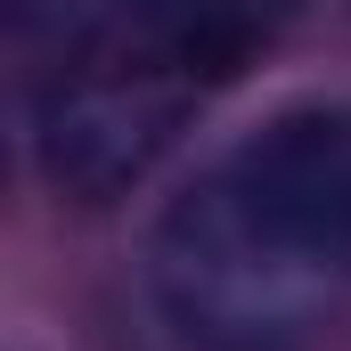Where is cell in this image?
<instances>
[{
    "label": "cell",
    "mask_w": 351,
    "mask_h": 351,
    "mask_svg": "<svg viewBox=\"0 0 351 351\" xmlns=\"http://www.w3.org/2000/svg\"><path fill=\"white\" fill-rule=\"evenodd\" d=\"M147 294L188 351H302L351 294V98L254 123L164 204Z\"/></svg>",
    "instance_id": "1"
}]
</instances>
